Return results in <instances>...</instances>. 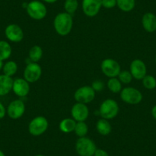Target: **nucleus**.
<instances>
[{
  "mask_svg": "<svg viewBox=\"0 0 156 156\" xmlns=\"http://www.w3.org/2000/svg\"><path fill=\"white\" fill-rule=\"evenodd\" d=\"M73 18L67 12L58 13L54 20V27L59 35L66 36L69 34L73 28Z\"/></svg>",
  "mask_w": 156,
  "mask_h": 156,
  "instance_id": "obj_1",
  "label": "nucleus"
},
{
  "mask_svg": "<svg viewBox=\"0 0 156 156\" xmlns=\"http://www.w3.org/2000/svg\"><path fill=\"white\" fill-rule=\"evenodd\" d=\"M75 149L79 156H94L97 145L92 139L84 136L76 140Z\"/></svg>",
  "mask_w": 156,
  "mask_h": 156,
  "instance_id": "obj_2",
  "label": "nucleus"
},
{
  "mask_svg": "<svg viewBox=\"0 0 156 156\" xmlns=\"http://www.w3.org/2000/svg\"><path fill=\"white\" fill-rule=\"evenodd\" d=\"M25 9L28 16L34 20H41L47 16V7L38 0H33L28 2Z\"/></svg>",
  "mask_w": 156,
  "mask_h": 156,
  "instance_id": "obj_3",
  "label": "nucleus"
},
{
  "mask_svg": "<svg viewBox=\"0 0 156 156\" xmlns=\"http://www.w3.org/2000/svg\"><path fill=\"white\" fill-rule=\"evenodd\" d=\"M119 105L115 100L112 99H107L100 104L99 112L103 119L107 120L115 118L119 113Z\"/></svg>",
  "mask_w": 156,
  "mask_h": 156,
  "instance_id": "obj_4",
  "label": "nucleus"
},
{
  "mask_svg": "<svg viewBox=\"0 0 156 156\" xmlns=\"http://www.w3.org/2000/svg\"><path fill=\"white\" fill-rule=\"evenodd\" d=\"M48 128V121L44 116L38 115L31 119L28 125V132L31 136H39L44 134Z\"/></svg>",
  "mask_w": 156,
  "mask_h": 156,
  "instance_id": "obj_5",
  "label": "nucleus"
},
{
  "mask_svg": "<svg viewBox=\"0 0 156 156\" xmlns=\"http://www.w3.org/2000/svg\"><path fill=\"white\" fill-rule=\"evenodd\" d=\"M120 98L127 104L137 105L142 102L143 96L142 93L136 88L127 87L121 90Z\"/></svg>",
  "mask_w": 156,
  "mask_h": 156,
  "instance_id": "obj_6",
  "label": "nucleus"
},
{
  "mask_svg": "<svg viewBox=\"0 0 156 156\" xmlns=\"http://www.w3.org/2000/svg\"><path fill=\"white\" fill-rule=\"evenodd\" d=\"M101 70L106 76L109 78L117 77L121 71L120 65L112 58H106L101 63Z\"/></svg>",
  "mask_w": 156,
  "mask_h": 156,
  "instance_id": "obj_7",
  "label": "nucleus"
},
{
  "mask_svg": "<svg viewBox=\"0 0 156 156\" xmlns=\"http://www.w3.org/2000/svg\"><path fill=\"white\" fill-rule=\"evenodd\" d=\"M96 92L90 86H83L78 88L74 93V99L77 103H91L94 100Z\"/></svg>",
  "mask_w": 156,
  "mask_h": 156,
  "instance_id": "obj_8",
  "label": "nucleus"
},
{
  "mask_svg": "<svg viewBox=\"0 0 156 156\" xmlns=\"http://www.w3.org/2000/svg\"><path fill=\"white\" fill-rule=\"evenodd\" d=\"M42 69L37 63L31 62L27 64L24 70V78L28 83H34L41 78Z\"/></svg>",
  "mask_w": 156,
  "mask_h": 156,
  "instance_id": "obj_9",
  "label": "nucleus"
},
{
  "mask_svg": "<svg viewBox=\"0 0 156 156\" xmlns=\"http://www.w3.org/2000/svg\"><path fill=\"white\" fill-rule=\"evenodd\" d=\"M25 112V105L21 100H15L9 104L6 113L9 118L18 119L24 115Z\"/></svg>",
  "mask_w": 156,
  "mask_h": 156,
  "instance_id": "obj_10",
  "label": "nucleus"
},
{
  "mask_svg": "<svg viewBox=\"0 0 156 156\" xmlns=\"http://www.w3.org/2000/svg\"><path fill=\"white\" fill-rule=\"evenodd\" d=\"M5 34L6 38L11 42L19 43L24 38L23 30L16 24H10L7 25L5 29Z\"/></svg>",
  "mask_w": 156,
  "mask_h": 156,
  "instance_id": "obj_11",
  "label": "nucleus"
},
{
  "mask_svg": "<svg viewBox=\"0 0 156 156\" xmlns=\"http://www.w3.org/2000/svg\"><path fill=\"white\" fill-rule=\"evenodd\" d=\"M129 71L136 80H142L147 75V67L145 62L140 59H135L130 64Z\"/></svg>",
  "mask_w": 156,
  "mask_h": 156,
  "instance_id": "obj_12",
  "label": "nucleus"
},
{
  "mask_svg": "<svg viewBox=\"0 0 156 156\" xmlns=\"http://www.w3.org/2000/svg\"><path fill=\"white\" fill-rule=\"evenodd\" d=\"M89 109L87 104L76 102L71 108L72 118L76 122H84L89 116Z\"/></svg>",
  "mask_w": 156,
  "mask_h": 156,
  "instance_id": "obj_13",
  "label": "nucleus"
},
{
  "mask_svg": "<svg viewBox=\"0 0 156 156\" xmlns=\"http://www.w3.org/2000/svg\"><path fill=\"white\" fill-rule=\"evenodd\" d=\"M102 8V0H83L82 9L88 17L97 16Z\"/></svg>",
  "mask_w": 156,
  "mask_h": 156,
  "instance_id": "obj_14",
  "label": "nucleus"
},
{
  "mask_svg": "<svg viewBox=\"0 0 156 156\" xmlns=\"http://www.w3.org/2000/svg\"><path fill=\"white\" fill-rule=\"evenodd\" d=\"M12 91L16 96L19 97H25L29 94L30 85L29 83L25 78H16L13 80Z\"/></svg>",
  "mask_w": 156,
  "mask_h": 156,
  "instance_id": "obj_15",
  "label": "nucleus"
},
{
  "mask_svg": "<svg viewBox=\"0 0 156 156\" xmlns=\"http://www.w3.org/2000/svg\"><path fill=\"white\" fill-rule=\"evenodd\" d=\"M142 25L144 29L148 33L156 31V16L152 12H146L142 19Z\"/></svg>",
  "mask_w": 156,
  "mask_h": 156,
  "instance_id": "obj_16",
  "label": "nucleus"
},
{
  "mask_svg": "<svg viewBox=\"0 0 156 156\" xmlns=\"http://www.w3.org/2000/svg\"><path fill=\"white\" fill-rule=\"evenodd\" d=\"M13 79L5 74H0V97L7 95L12 90Z\"/></svg>",
  "mask_w": 156,
  "mask_h": 156,
  "instance_id": "obj_17",
  "label": "nucleus"
},
{
  "mask_svg": "<svg viewBox=\"0 0 156 156\" xmlns=\"http://www.w3.org/2000/svg\"><path fill=\"white\" fill-rule=\"evenodd\" d=\"M76 122L73 118H66L62 119L59 124V129L62 133H70L74 131Z\"/></svg>",
  "mask_w": 156,
  "mask_h": 156,
  "instance_id": "obj_18",
  "label": "nucleus"
},
{
  "mask_svg": "<svg viewBox=\"0 0 156 156\" xmlns=\"http://www.w3.org/2000/svg\"><path fill=\"white\" fill-rule=\"evenodd\" d=\"M96 127H97V132L102 136H108L112 131V126L109 120L103 119V118L97 121Z\"/></svg>",
  "mask_w": 156,
  "mask_h": 156,
  "instance_id": "obj_19",
  "label": "nucleus"
},
{
  "mask_svg": "<svg viewBox=\"0 0 156 156\" xmlns=\"http://www.w3.org/2000/svg\"><path fill=\"white\" fill-rule=\"evenodd\" d=\"M12 52V47L9 43L4 40L0 41V60L2 61H5L8 60L11 57Z\"/></svg>",
  "mask_w": 156,
  "mask_h": 156,
  "instance_id": "obj_20",
  "label": "nucleus"
},
{
  "mask_svg": "<svg viewBox=\"0 0 156 156\" xmlns=\"http://www.w3.org/2000/svg\"><path fill=\"white\" fill-rule=\"evenodd\" d=\"M43 56V50L40 46L34 45L31 48L28 52V57L31 62L37 63Z\"/></svg>",
  "mask_w": 156,
  "mask_h": 156,
  "instance_id": "obj_21",
  "label": "nucleus"
},
{
  "mask_svg": "<svg viewBox=\"0 0 156 156\" xmlns=\"http://www.w3.org/2000/svg\"><path fill=\"white\" fill-rule=\"evenodd\" d=\"M116 5L121 11L129 12L134 9L136 0H116Z\"/></svg>",
  "mask_w": 156,
  "mask_h": 156,
  "instance_id": "obj_22",
  "label": "nucleus"
},
{
  "mask_svg": "<svg viewBox=\"0 0 156 156\" xmlns=\"http://www.w3.org/2000/svg\"><path fill=\"white\" fill-rule=\"evenodd\" d=\"M18 70V64L17 63L13 61H8L4 64L2 71L3 74L9 76H14Z\"/></svg>",
  "mask_w": 156,
  "mask_h": 156,
  "instance_id": "obj_23",
  "label": "nucleus"
},
{
  "mask_svg": "<svg viewBox=\"0 0 156 156\" xmlns=\"http://www.w3.org/2000/svg\"><path fill=\"white\" fill-rule=\"evenodd\" d=\"M107 87L113 94H118L122 90V83L116 77L109 78L107 81Z\"/></svg>",
  "mask_w": 156,
  "mask_h": 156,
  "instance_id": "obj_24",
  "label": "nucleus"
},
{
  "mask_svg": "<svg viewBox=\"0 0 156 156\" xmlns=\"http://www.w3.org/2000/svg\"><path fill=\"white\" fill-rule=\"evenodd\" d=\"M73 132L79 138L84 137L88 133V126L85 122H76Z\"/></svg>",
  "mask_w": 156,
  "mask_h": 156,
  "instance_id": "obj_25",
  "label": "nucleus"
},
{
  "mask_svg": "<svg viewBox=\"0 0 156 156\" xmlns=\"http://www.w3.org/2000/svg\"><path fill=\"white\" fill-rule=\"evenodd\" d=\"M78 0H65L64 5L65 12L68 13L70 15H73L76 12L78 9Z\"/></svg>",
  "mask_w": 156,
  "mask_h": 156,
  "instance_id": "obj_26",
  "label": "nucleus"
},
{
  "mask_svg": "<svg viewBox=\"0 0 156 156\" xmlns=\"http://www.w3.org/2000/svg\"><path fill=\"white\" fill-rule=\"evenodd\" d=\"M142 80L145 89L154 90L156 87V79L152 75H146Z\"/></svg>",
  "mask_w": 156,
  "mask_h": 156,
  "instance_id": "obj_27",
  "label": "nucleus"
},
{
  "mask_svg": "<svg viewBox=\"0 0 156 156\" xmlns=\"http://www.w3.org/2000/svg\"><path fill=\"white\" fill-rule=\"evenodd\" d=\"M117 78L120 80V82L124 84H128L131 83L133 80V75L131 74L130 71L129 70H121L120 73H119Z\"/></svg>",
  "mask_w": 156,
  "mask_h": 156,
  "instance_id": "obj_28",
  "label": "nucleus"
},
{
  "mask_svg": "<svg viewBox=\"0 0 156 156\" xmlns=\"http://www.w3.org/2000/svg\"><path fill=\"white\" fill-rule=\"evenodd\" d=\"M91 87H92V88L94 90L95 92H100L104 88V83L101 80H97L93 82L92 86Z\"/></svg>",
  "mask_w": 156,
  "mask_h": 156,
  "instance_id": "obj_29",
  "label": "nucleus"
},
{
  "mask_svg": "<svg viewBox=\"0 0 156 156\" xmlns=\"http://www.w3.org/2000/svg\"><path fill=\"white\" fill-rule=\"evenodd\" d=\"M116 5V0H102V6L105 9H112Z\"/></svg>",
  "mask_w": 156,
  "mask_h": 156,
  "instance_id": "obj_30",
  "label": "nucleus"
},
{
  "mask_svg": "<svg viewBox=\"0 0 156 156\" xmlns=\"http://www.w3.org/2000/svg\"><path fill=\"white\" fill-rule=\"evenodd\" d=\"M94 156H109V154L105 151V150L101 149V148H97Z\"/></svg>",
  "mask_w": 156,
  "mask_h": 156,
  "instance_id": "obj_31",
  "label": "nucleus"
},
{
  "mask_svg": "<svg viewBox=\"0 0 156 156\" xmlns=\"http://www.w3.org/2000/svg\"><path fill=\"white\" fill-rule=\"evenodd\" d=\"M5 115H6V109L5 106L0 102V119H3Z\"/></svg>",
  "mask_w": 156,
  "mask_h": 156,
  "instance_id": "obj_32",
  "label": "nucleus"
},
{
  "mask_svg": "<svg viewBox=\"0 0 156 156\" xmlns=\"http://www.w3.org/2000/svg\"><path fill=\"white\" fill-rule=\"evenodd\" d=\"M151 115H152V117L156 120V105H154V106H153L152 109H151Z\"/></svg>",
  "mask_w": 156,
  "mask_h": 156,
  "instance_id": "obj_33",
  "label": "nucleus"
},
{
  "mask_svg": "<svg viewBox=\"0 0 156 156\" xmlns=\"http://www.w3.org/2000/svg\"><path fill=\"white\" fill-rule=\"evenodd\" d=\"M42 1L44 2H47V3L51 4V3H55V2H56L58 0H42Z\"/></svg>",
  "mask_w": 156,
  "mask_h": 156,
  "instance_id": "obj_34",
  "label": "nucleus"
},
{
  "mask_svg": "<svg viewBox=\"0 0 156 156\" xmlns=\"http://www.w3.org/2000/svg\"><path fill=\"white\" fill-rule=\"evenodd\" d=\"M3 66H4L3 61H2V60H0V70H2V68H3Z\"/></svg>",
  "mask_w": 156,
  "mask_h": 156,
  "instance_id": "obj_35",
  "label": "nucleus"
},
{
  "mask_svg": "<svg viewBox=\"0 0 156 156\" xmlns=\"http://www.w3.org/2000/svg\"><path fill=\"white\" fill-rule=\"evenodd\" d=\"M0 156H5V153H4L2 150H0Z\"/></svg>",
  "mask_w": 156,
  "mask_h": 156,
  "instance_id": "obj_36",
  "label": "nucleus"
},
{
  "mask_svg": "<svg viewBox=\"0 0 156 156\" xmlns=\"http://www.w3.org/2000/svg\"><path fill=\"white\" fill-rule=\"evenodd\" d=\"M35 156H44V155H43V154H37V155Z\"/></svg>",
  "mask_w": 156,
  "mask_h": 156,
  "instance_id": "obj_37",
  "label": "nucleus"
},
{
  "mask_svg": "<svg viewBox=\"0 0 156 156\" xmlns=\"http://www.w3.org/2000/svg\"><path fill=\"white\" fill-rule=\"evenodd\" d=\"M154 61H155V63H156V55H155V58H154Z\"/></svg>",
  "mask_w": 156,
  "mask_h": 156,
  "instance_id": "obj_38",
  "label": "nucleus"
},
{
  "mask_svg": "<svg viewBox=\"0 0 156 156\" xmlns=\"http://www.w3.org/2000/svg\"><path fill=\"white\" fill-rule=\"evenodd\" d=\"M0 128H1V124H0Z\"/></svg>",
  "mask_w": 156,
  "mask_h": 156,
  "instance_id": "obj_39",
  "label": "nucleus"
}]
</instances>
